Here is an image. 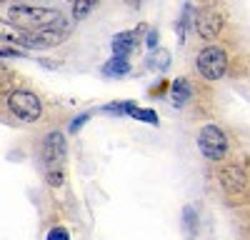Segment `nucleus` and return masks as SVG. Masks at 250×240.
Here are the masks:
<instances>
[{
  "label": "nucleus",
  "mask_w": 250,
  "mask_h": 240,
  "mask_svg": "<svg viewBox=\"0 0 250 240\" xmlns=\"http://www.w3.org/2000/svg\"><path fill=\"white\" fill-rule=\"evenodd\" d=\"M10 25L20 33H40V30H65V18L53 8H33V5H13L8 10Z\"/></svg>",
  "instance_id": "1"
},
{
  "label": "nucleus",
  "mask_w": 250,
  "mask_h": 240,
  "mask_svg": "<svg viewBox=\"0 0 250 240\" xmlns=\"http://www.w3.org/2000/svg\"><path fill=\"white\" fill-rule=\"evenodd\" d=\"M195 68L205 80H220L228 73V53L220 45H205L195 55Z\"/></svg>",
  "instance_id": "2"
},
{
  "label": "nucleus",
  "mask_w": 250,
  "mask_h": 240,
  "mask_svg": "<svg viewBox=\"0 0 250 240\" xmlns=\"http://www.w3.org/2000/svg\"><path fill=\"white\" fill-rule=\"evenodd\" d=\"M8 110L18 118L23 120V123H35V120L43 115V103H40V98L30 90H10L8 93Z\"/></svg>",
  "instance_id": "3"
},
{
  "label": "nucleus",
  "mask_w": 250,
  "mask_h": 240,
  "mask_svg": "<svg viewBox=\"0 0 250 240\" xmlns=\"http://www.w3.org/2000/svg\"><path fill=\"white\" fill-rule=\"evenodd\" d=\"M228 148H230L228 135L218 125L208 123V125L200 128V133H198V150L203 153V158H208V160H223Z\"/></svg>",
  "instance_id": "4"
},
{
  "label": "nucleus",
  "mask_w": 250,
  "mask_h": 240,
  "mask_svg": "<svg viewBox=\"0 0 250 240\" xmlns=\"http://www.w3.org/2000/svg\"><path fill=\"white\" fill-rule=\"evenodd\" d=\"M68 158V143L65 135L60 130H53L43 140V160H45V170H62V163Z\"/></svg>",
  "instance_id": "5"
},
{
  "label": "nucleus",
  "mask_w": 250,
  "mask_h": 240,
  "mask_svg": "<svg viewBox=\"0 0 250 240\" xmlns=\"http://www.w3.org/2000/svg\"><path fill=\"white\" fill-rule=\"evenodd\" d=\"M68 35V30H40V33H20L15 45L23 48H33V50H43V48H53L58 45L62 38Z\"/></svg>",
  "instance_id": "6"
},
{
  "label": "nucleus",
  "mask_w": 250,
  "mask_h": 240,
  "mask_svg": "<svg viewBox=\"0 0 250 240\" xmlns=\"http://www.w3.org/2000/svg\"><path fill=\"white\" fill-rule=\"evenodd\" d=\"M195 30L203 40H213L223 30V15L215 8H203L195 18Z\"/></svg>",
  "instance_id": "7"
},
{
  "label": "nucleus",
  "mask_w": 250,
  "mask_h": 240,
  "mask_svg": "<svg viewBox=\"0 0 250 240\" xmlns=\"http://www.w3.org/2000/svg\"><path fill=\"white\" fill-rule=\"evenodd\" d=\"M138 45V30H128V33H118L113 38V55L115 58H128Z\"/></svg>",
  "instance_id": "8"
},
{
  "label": "nucleus",
  "mask_w": 250,
  "mask_h": 240,
  "mask_svg": "<svg viewBox=\"0 0 250 240\" xmlns=\"http://www.w3.org/2000/svg\"><path fill=\"white\" fill-rule=\"evenodd\" d=\"M218 178H220V183H223V188L225 190H240V188H245V173L238 168V165H228V168H223L220 173H218Z\"/></svg>",
  "instance_id": "9"
},
{
  "label": "nucleus",
  "mask_w": 250,
  "mask_h": 240,
  "mask_svg": "<svg viewBox=\"0 0 250 240\" xmlns=\"http://www.w3.org/2000/svg\"><path fill=\"white\" fill-rule=\"evenodd\" d=\"M198 228H200V220H198L195 205H185V210H183V233H185V238L188 240H195Z\"/></svg>",
  "instance_id": "10"
},
{
  "label": "nucleus",
  "mask_w": 250,
  "mask_h": 240,
  "mask_svg": "<svg viewBox=\"0 0 250 240\" xmlns=\"http://www.w3.org/2000/svg\"><path fill=\"white\" fill-rule=\"evenodd\" d=\"M130 73V60L128 58H110L105 65H103V75H108V78H123V75H128Z\"/></svg>",
  "instance_id": "11"
},
{
  "label": "nucleus",
  "mask_w": 250,
  "mask_h": 240,
  "mask_svg": "<svg viewBox=\"0 0 250 240\" xmlns=\"http://www.w3.org/2000/svg\"><path fill=\"white\" fill-rule=\"evenodd\" d=\"M170 98H173L175 108H183L188 103V98H190V80H188V78H178L173 83V88H170Z\"/></svg>",
  "instance_id": "12"
},
{
  "label": "nucleus",
  "mask_w": 250,
  "mask_h": 240,
  "mask_svg": "<svg viewBox=\"0 0 250 240\" xmlns=\"http://www.w3.org/2000/svg\"><path fill=\"white\" fill-rule=\"evenodd\" d=\"M148 65L150 68H158V70H168L170 65V53L168 50H155L148 55Z\"/></svg>",
  "instance_id": "13"
},
{
  "label": "nucleus",
  "mask_w": 250,
  "mask_h": 240,
  "mask_svg": "<svg viewBox=\"0 0 250 240\" xmlns=\"http://www.w3.org/2000/svg\"><path fill=\"white\" fill-rule=\"evenodd\" d=\"M128 115H130V118H135V120H143V123L158 125V115H155V110H143V108H138L135 103L128 108Z\"/></svg>",
  "instance_id": "14"
},
{
  "label": "nucleus",
  "mask_w": 250,
  "mask_h": 240,
  "mask_svg": "<svg viewBox=\"0 0 250 240\" xmlns=\"http://www.w3.org/2000/svg\"><path fill=\"white\" fill-rule=\"evenodd\" d=\"M190 18H193V5H190V3H185V5H183V13H180V20H178V25H175L180 40L185 38L188 28H190Z\"/></svg>",
  "instance_id": "15"
},
{
  "label": "nucleus",
  "mask_w": 250,
  "mask_h": 240,
  "mask_svg": "<svg viewBox=\"0 0 250 240\" xmlns=\"http://www.w3.org/2000/svg\"><path fill=\"white\" fill-rule=\"evenodd\" d=\"M95 5V0H78V3H73V15L80 20V18H85Z\"/></svg>",
  "instance_id": "16"
},
{
  "label": "nucleus",
  "mask_w": 250,
  "mask_h": 240,
  "mask_svg": "<svg viewBox=\"0 0 250 240\" xmlns=\"http://www.w3.org/2000/svg\"><path fill=\"white\" fill-rule=\"evenodd\" d=\"M13 70L10 68H5V65H0V90H10V85H13Z\"/></svg>",
  "instance_id": "17"
},
{
  "label": "nucleus",
  "mask_w": 250,
  "mask_h": 240,
  "mask_svg": "<svg viewBox=\"0 0 250 240\" xmlns=\"http://www.w3.org/2000/svg\"><path fill=\"white\" fill-rule=\"evenodd\" d=\"M45 240H70V235H68V230H65V228L55 225V228H50V230H48Z\"/></svg>",
  "instance_id": "18"
},
{
  "label": "nucleus",
  "mask_w": 250,
  "mask_h": 240,
  "mask_svg": "<svg viewBox=\"0 0 250 240\" xmlns=\"http://www.w3.org/2000/svg\"><path fill=\"white\" fill-rule=\"evenodd\" d=\"M145 45H148L153 53L158 50V30H148V35H145Z\"/></svg>",
  "instance_id": "19"
},
{
  "label": "nucleus",
  "mask_w": 250,
  "mask_h": 240,
  "mask_svg": "<svg viewBox=\"0 0 250 240\" xmlns=\"http://www.w3.org/2000/svg\"><path fill=\"white\" fill-rule=\"evenodd\" d=\"M88 120H90L88 113H85V115H78V118L73 120V125H70V133H78V130L83 128V123H88Z\"/></svg>",
  "instance_id": "20"
}]
</instances>
